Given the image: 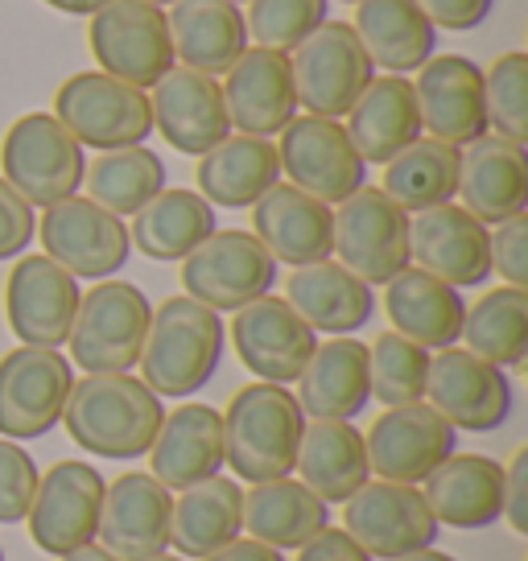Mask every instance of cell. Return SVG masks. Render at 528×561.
<instances>
[{"instance_id": "8", "label": "cell", "mask_w": 528, "mask_h": 561, "mask_svg": "<svg viewBox=\"0 0 528 561\" xmlns=\"http://www.w3.org/2000/svg\"><path fill=\"white\" fill-rule=\"evenodd\" d=\"M88 46L104 75L141 91H149L174 67L165 9L145 0H107L104 9H95L88 25Z\"/></svg>"}, {"instance_id": "41", "label": "cell", "mask_w": 528, "mask_h": 561, "mask_svg": "<svg viewBox=\"0 0 528 561\" xmlns=\"http://www.w3.org/2000/svg\"><path fill=\"white\" fill-rule=\"evenodd\" d=\"M471 355L495 368H525L528 359V289H487L475 306H467L462 334Z\"/></svg>"}, {"instance_id": "48", "label": "cell", "mask_w": 528, "mask_h": 561, "mask_svg": "<svg viewBox=\"0 0 528 561\" xmlns=\"http://www.w3.org/2000/svg\"><path fill=\"white\" fill-rule=\"evenodd\" d=\"M34 231H37L34 207L0 178V261L25 256V248L34 244Z\"/></svg>"}, {"instance_id": "55", "label": "cell", "mask_w": 528, "mask_h": 561, "mask_svg": "<svg viewBox=\"0 0 528 561\" xmlns=\"http://www.w3.org/2000/svg\"><path fill=\"white\" fill-rule=\"evenodd\" d=\"M397 561H458V558H450V553H434V545H429V549H417V553L397 558Z\"/></svg>"}, {"instance_id": "38", "label": "cell", "mask_w": 528, "mask_h": 561, "mask_svg": "<svg viewBox=\"0 0 528 561\" xmlns=\"http://www.w3.org/2000/svg\"><path fill=\"white\" fill-rule=\"evenodd\" d=\"M244 528L252 533V541L289 553V549L314 541L322 528H331V504H322L294 474L252 483L244 491Z\"/></svg>"}, {"instance_id": "2", "label": "cell", "mask_w": 528, "mask_h": 561, "mask_svg": "<svg viewBox=\"0 0 528 561\" xmlns=\"http://www.w3.org/2000/svg\"><path fill=\"white\" fill-rule=\"evenodd\" d=\"M306 430L298 397L285 385H244L223 413V467L240 483H268L294 474Z\"/></svg>"}, {"instance_id": "40", "label": "cell", "mask_w": 528, "mask_h": 561, "mask_svg": "<svg viewBox=\"0 0 528 561\" xmlns=\"http://www.w3.org/2000/svg\"><path fill=\"white\" fill-rule=\"evenodd\" d=\"M380 191L401 210H417L455 203L458 191V149L446 140L417 137L392 161H384V186Z\"/></svg>"}, {"instance_id": "25", "label": "cell", "mask_w": 528, "mask_h": 561, "mask_svg": "<svg viewBox=\"0 0 528 561\" xmlns=\"http://www.w3.org/2000/svg\"><path fill=\"white\" fill-rule=\"evenodd\" d=\"M223 88V107L236 133L244 137H277L285 124L298 116V95H294V75H289V54L248 46L231 62Z\"/></svg>"}, {"instance_id": "18", "label": "cell", "mask_w": 528, "mask_h": 561, "mask_svg": "<svg viewBox=\"0 0 528 561\" xmlns=\"http://www.w3.org/2000/svg\"><path fill=\"white\" fill-rule=\"evenodd\" d=\"M409 261L455 289H475L492 277V228L458 203L409 215Z\"/></svg>"}, {"instance_id": "57", "label": "cell", "mask_w": 528, "mask_h": 561, "mask_svg": "<svg viewBox=\"0 0 528 561\" xmlns=\"http://www.w3.org/2000/svg\"><path fill=\"white\" fill-rule=\"evenodd\" d=\"M145 4H158L161 9V4H174V0H145Z\"/></svg>"}, {"instance_id": "21", "label": "cell", "mask_w": 528, "mask_h": 561, "mask_svg": "<svg viewBox=\"0 0 528 561\" xmlns=\"http://www.w3.org/2000/svg\"><path fill=\"white\" fill-rule=\"evenodd\" d=\"M174 491L149 471H128L104 488L95 541L120 561H149L170 549Z\"/></svg>"}, {"instance_id": "37", "label": "cell", "mask_w": 528, "mask_h": 561, "mask_svg": "<svg viewBox=\"0 0 528 561\" xmlns=\"http://www.w3.org/2000/svg\"><path fill=\"white\" fill-rule=\"evenodd\" d=\"M198 194L211 207H252L264 191H273L282 182V158L277 145L268 137H223L215 149L198 158Z\"/></svg>"}, {"instance_id": "34", "label": "cell", "mask_w": 528, "mask_h": 561, "mask_svg": "<svg viewBox=\"0 0 528 561\" xmlns=\"http://www.w3.org/2000/svg\"><path fill=\"white\" fill-rule=\"evenodd\" d=\"M174 62L203 75H228L231 62L248 50V25L231 0H174L170 13Z\"/></svg>"}, {"instance_id": "51", "label": "cell", "mask_w": 528, "mask_h": 561, "mask_svg": "<svg viewBox=\"0 0 528 561\" xmlns=\"http://www.w3.org/2000/svg\"><path fill=\"white\" fill-rule=\"evenodd\" d=\"M298 561H376V558L364 553L343 528H322L314 541H306L298 549Z\"/></svg>"}, {"instance_id": "42", "label": "cell", "mask_w": 528, "mask_h": 561, "mask_svg": "<svg viewBox=\"0 0 528 561\" xmlns=\"http://www.w3.org/2000/svg\"><path fill=\"white\" fill-rule=\"evenodd\" d=\"M83 186H88L91 203H100L104 210L124 219L165 191V161L145 145L107 149L83 170Z\"/></svg>"}, {"instance_id": "3", "label": "cell", "mask_w": 528, "mask_h": 561, "mask_svg": "<svg viewBox=\"0 0 528 561\" xmlns=\"http://www.w3.org/2000/svg\"><path fill=\"white\" fill-rule=\"evenodd\" d=\"M228 327L211 306L194 298H165L149 318V334L141 347V380L158 397H191L207 385L223 359Z\"/></svg>"}, {"instance_id": "32", "label": "cell", "mask_w": 528, "mask_h": 561, "mask_svg": "<svg viewBox=\"0 0 528 561\" xmlns=\"http://www.w3.org/2000/svg\"><path fill=\"white\" fill-rule=\"evenodd\" d=\"M285 301L314 334H352L376 314V294L338 261L301 264L285 280Z\"/></svg>"}, {"instance_id": "58", "label": "cell", "mask_w": 528, "mask_h": 561, "mask_svg": "<svg viewBox=\"0 0 528 561\" xmlns=\"http://www.w3.org/2000/svg\"><path fill=\"white\" fill-rule=\"evenodd\" d=\"M231 4H248V0H231Z\"/></svg>"}, {"instance_id": "36", "label": "cell", "mask_w": 528, "mask_h": 561, "mask_svg": "<svg viewBox=\"0 0 528 561\" xmlns=\"http://www.w3.org/2000/svg\"><path fill=\"white\" fill-rule=\"evenodd\" d=\"M240 533H244V488H240V479L211 474V479L194 483L174 500L170 545H174L177 558L203 561L207 553L236 541Z\"/></svg>"}, {"instance_id": "10", "label": "cell", "mask_w": 528, "mask_h": 561, "mask_svg": "<svg viewBox=\"0 0 528 561\" xmlns=\"http://www.w3.org/2000/svg\"><path fill=\"white\" fill-rule=\"evenodd\" d=\"M74 388L71 359L58 347H13L0 355V438H46Z\"/></svg>"}, {"instance_id": "17", "label": "cell", "mask_w": 528, "mask_h": 561, "mask_svg": "<svg viewBox=\"0 0 528 561\" xmlns=\"http://www.w3.org/2000/svg\"><path fill=\"white\" fill-rule=\"evenodd\" d=\"M425 404L438 409L455 430L492 434L512 417V380L504 368L479 359L467 347H446L429 355Z\"/></svg>"}, {"instance_id": "60", "label": "cell", "mask_w": 528, "mask_h": 561, "mask_svg": "<svg viewBox=\"0 0 528 561\" xmlns=\"http://www.w3.org/2000/svg\"><path fill=\"white\" fill-rule=\"evenodd\" d=\"M0 561H4V549H0Z\"/></svg>"}, {"instance_id": "24", "label": "cell", "mask_w": 528, "mask_h": 561, "mask_svg": "<svg viewBox=\"0 0 528 561\" xmlns=\"http://www.w3.org/2000/svg\"><path fill=\"white\" fill-rule=\"evenodd\" d=\"M462 210H471L479 224H504L528 207V153L525 145L508 137L483 133L479 140L458 149V191Z\"/></svg>"}, {"instance_id": "1", "label": "cell", "mask_w": 528, "mask_h": 561, "mask_svg": "<svg viewBox=\"0 0 528 561\" xmlns=\"http://www.w3.org/2000/svg\"><path fill=\"white\" fill-rule=\"evenodd\" d=\"M165 404L133 371H88L74 380L62 425L79 450L100 458H141L158 438Z\"/></svg>"}, {"instance_id": "23", "label": "cell", "mask_w": 528, "mask_h": 561, "mask_svg": "<svg viewBox=\"0 0 528 561\" xmlns=\"http://www.w3.org/2000/svg\"><path fill=\"white\" fill-rule=\"evenodd\" d=\"M422 133L446 145H471L487 133V104H483V67L462 54H434L413 79Z\"/></svg>"}, {"instance_id": "16", "label": "cell", "mask_w": 528, "mask_h": 561, "mask_svg": "<svg viewBox=\"0 0 528 561\" xmlns=\"http://www.w3.org/2000/svg\"><path fill=\"white\" fill-rule=\"evenodd\" d=\"M364 446L371 474L417 488L425 474H434L458 450V430L425 401L392 404L368 425Z\"/></svg>"}, {"instance_id": "47", "label": "cell", "mask_w": 528, "mask_h": 561, "mask_svg": "<svg viewBox=\"0 0 528 561\" xmlns=\"http://www.w3.org/2000/svg\"><path fill=\"white\" fill-rule=\"evenodd\" d=\"M492 273L512 289H528V215H512L492 231Z\"/></svg>"}, {"instance_id": "59", "label": "cell", "mask_w": 528, "mask_h": 561, "mask_svg": "<svg viewBox=\"0 0 528 561\" xmlns=\"http://www.w3.org/2000/svg\"><path fill=\"white\" fill-rule=\"evenodd\" d=\"M338 4H355V0H338Z\"/></svg>"}, {"instance_id": "20", "label": "cell", "mask_w": 528, "mask_h": 561, "mask_svg": "<svg viewBox=\"0 0 528 561\" xmlns=\"http://www.w3.org/2000/svg\"><path fill=\"white\" fill-rule=\"evenodd\" d=\"M79 298H83L79 280L46 252L18 256L4 280V314L25 347H62L71 334Z\"/></svg>"}, {"instance_id": "46", "label": "cell", "mask_w": 528, "mask_h": 561, "mask_svg": "<svg viewBox=\"0 0 528 561\" xmlns=\"http://www.w3.org/2000/svg\"><path fill=\"white\" fill-rule=\"evenodd\" d=\"M34 455L13 438H0V525H21L37 491Z\"/></svg>"}, {"instance_id": "52", "label": "cell", "mask_w": 528, "mask_h": 561, "mask_svg": "<svg viewBox=\"0 0 528 561\" xmlns=\"http://www.w3.org/2000/svg\"><path fill=\"white\" fill-rule=\"evenodd\" d=\"M203 561H285V558H282V549H273V545L252 541V537H236L231 545L207 553Z\"/></svg>"}, {"instance_id": "54", "label": "cell", "mask_w": 528, "mask_h": 561, "mask_svg": "<svg viewBox=\"0 0 528 561\" xmlns=\"http://www.w3.org/2000/svg\"><path fill=\"white\" fill-rule=\"evenodd\" d=\"M58 561H120L116 553H107L104 545H83V549H74V553H67V558H58Z\"/></svg>"}, {"instance_id": "43", "label": "cell", "mask_w": 528, "mask_h": 561, "mask_svg": "<svg viewBox=\"0 0 528 561\" xmlns=\"http://www.w3.org/2000/svg\"><path fill=\"white\" fill-rule=\"evenodd\" d=\"M425 376H429V351L397 331L376 334V343L368 347L371 401H380L384 409L425 401Z\"/></svg>"}, {"instance_id": "12", "label": "cell", "mask_w": 528, "mask_h": 561, "mask_svg": "<svg viewBox=\"0 0 528 561\" xmlns=\"http://www.w3.org/2000/svg\"><path fill=\"white\" fill-rule=\"evenodd\" d=\"M37 240L54 264H62L74 280H107L128 264L133 240L120 215L104 210L91 198H62L42 210Z\"/></svg>"}, {"instance_id": "50", "label": "cell", "mask_w": 528, "mask_h": 561, "mask_svg": "<svg viewBox=\"0 0 528 561\" xmlns=\"http://www.w3.org/2000/svg\"><path fill=\"white\" fill-rule=\"evenodd\" d=\"M504 520L520 537L528 533V450H516L504 467Z\"/></svg>"}, {"instance_id": "53", "label": "cell", "mask_w": 528, "mask_h": 561, "mask_svg": "<svg viewBox=\"0 0 528 561\" xmlns=\"http://www.w3.org/2000/svg\"><path fill=\"white\" fill-rule=\"evenodd\" d=\"M42 4H50L58 13H74V18H91L95 9H104L107 0H42Z\"/></svg>"}, {"instance_id": "27", "label": "cell", "mask_w": 528, "mask_h": 561, "mask_svg": "<svg viewBox=\"0 0 528 561\" xmlns=\"http://www.w3.org/2000/svg\"><path fill=\"white\" fill-rule=\"evenodd\" d=\"M298 385V404L310 421H352L371 401L368 347L352 334H331L306 359Z\"/></svg>"}, {"instance_id": "5", "label": "cell", "mask_w": 528, "mask_h": 561, "mask_svg": "<svg viewBox=\"0 0 528 561\" xmlns=\"http://www.w3.org/2000/svg\"><path fill=\"white\" fill-rule=\"evenodd\" d=\"M153 306L133 280H95L79 298L71 334V364L83 371H133L141 359Z\"/></svg>"}, {"instance_id": "19", "label": "cell", "mask_w": 528, "mask_h": 561, "mask_svg": "<svg viewBox=\"0 0 528 561\" xmlns=\"http://www.w3.org/2000/svg\"><path fill=\"white\" fill-rule=\"evenodd\" d=\"M231 347L256 380L264 385H294L314 355L318 334L298 318V310L285 298L248 301L231 314Z\"/></svg>"}, {"instance_id": "49", "label": "cell", "mask_w": 528, "mask_h": 561, "mask_svg": "<svg viewBox=\"0 0 528 561\" xmlns=\"http://www.w3.org/2000/svg\"><path fill=\"white\" fill-rule=\"evenodd\" d=\"M422 13L434 21V30H475L483 21L492 18V4L495 0H417Z\"/></svg>"}, {"instance_id": "44", "label": "cell", "mask_w": 528, "mask_h": 561, "mask_svg": "<svg viewBox=\"0 0 528 561\" xmlns=\"http://www.w3.org/2000/svg\"><path fill=\"white\" fill-rule=\"evenodd\" d=\"M483 104H487V128L495 137H508L516 145L528 140V54H500L483 70Z\"/></svg>"}, {"instance_id": "9", "label": "cell", "mask_w": 528, "mask_h": 561, "mask_svg": "<svg viewBox=\"0 0 528 561\" xmlns=\"http://www.w3.org/2000/svg\"><path fill=\"white\" fill-rule=\"evenodd\" d=\"M277 285V261L252 231H211L182 261L186 298L211 306L215 314H236Z\"/></svg>"}, {"instance_id": "13", "label": "cell", "mask_w": 528, "mask_h": 561, "mask_svg": "<svg viewBox=\"0 0 528 561\" xmlns=\"http://www.w3.org/2000/svg\"><path fill=\"white\" fill-rule=\"evenodd\" d=\"M104 488L107 479L83 458L54 462L50 471L37 479L34 504L25 512V525H30L37 549L50 558H67V553L95 541Z\"/></svg>"}, {"instance_id": "26", "label": "cell", "mask_w": 528, "mask_h": 561, "mask_svg": "<svg viewBox=\"0 0 528 561\" xmlns=\"http://www.w3.org/2000/svg\"><path fill=\"white\" fill-rule=\"evenodd\" d=\"M252 236L268 248L277 264L301 268V264L331 261L335 248V215L326 203L301 194L289 182H277L252 203Z\"/></svg>"}, {"instance_id": "7", "label": "cell", "mask_w": 528, "mask_h": 561, "mask_svg": "<svg viewBox=\"0 0 528 561\" xmlns=\"http://www.w3.org/2000/svg\"><path fill=\"white\" fill-rule=\"evenodd\" d=\"M289 75H294L298 107H306L310 116L343 121L364 95V88L376 79V67L368 50L359 46L352 21H322L289 54Z\"/></svg>"}, {"instance_id": "39", "label": "cell", "mask_w": 528, "mask_h": 561, "mask_svg": "<svg viewBox=\"0 0 528 561\" xmlns=\"http://www.w3.org/2000/svg\"><path fill=\"white\" fill-rule=\"evenodd\" d=\"M215 228V207L198 191L165 186L158 198H149L137 215L128 240L149 261H186Z\"/></svg>"}, {"instance_id": "11", "label": "cell", "mask_w": 528, "mask_h": 561, "mask_svg": "<svg viewBox=\"0 0 528 561\" xmlns=\"http://www.w3.org/2000/svg\"><path fill=\"white\" fill-rule=\"evenodd\" d=\"M335 252L343 268H352L368 285H388L409 268V210H401L380 186H359L335 203Z\"/></svg>"}, {"instance_id": "45", "label": "cell", "mask_w": 528, "mask_h": 561, "mask_svg": "<svg viewBox=\"0 0 528 561\" xmlns=\"http://www.w3.org/2000/svg\"><path fill=\"white\" fill-rule=\"evenodd\" d=\"M326 21V0H248V37L264 50L294 54Z\"/></svg>"}, {"instance_id": "6", "label": "cell", "mask_w": 528, "mask_h": 561, "mask_svg": "<svg viewBox=\"0 0 528 561\" xmlns=\"http://www.w3.org/2000/svg\"><path fill=\"white\" fill-rule=\"evenodd\" d=\"M54 121L95 153L145 145L153 133L149 91L128 88L104 70H79L54 91Z\"/></svg>"}, {"instance_id": "31", "label": "cell", "mask_w": 528, "mask_h": 561, "mask_svg": "<svg viewBox=\"0 0 528 561\" xmlns=\"http://www.w3.org/2000/svg\"><path fill=\"white\" fill-rule=\"evenodd\" d=\"M384 310L397 334L413 339L425 351H446L462 334L467 301H462V289L409 264L384 285Z\"/></svg>"}, {"instance_id": "29", "label": "cell", "mask_w": 528, "mask_h": 561, "mask_svg": "<svg viewBox=\"0 0 528 561\" xmlns=\"http://www.w3.org/2000/svg\"><path fill=\"white\" fill-rule=\"evenodd\" d=\"M422 500L434 520L450 528H487L504 516V462L492 455H450L434 474H425Z\"/></svg>"}, {"instance_id": "22", "label": "cell", "mask_w": 528, "mask_h": 561, "mask_svg": "<svg viewBox=\"0 0 528 561\" xmlns=\"http://www.w3.org/2000/svg\"><path fill=\"white\" fill-rule=\"evenodd\" d=\"M149 107H153V128L165 137V145L186 158H203L223 137H231L223 88L215 75L203 70L170 67L149 88Z\"/></svg>"}, {"instance_id": "35", "label": "cell", "mask_w": 528, "mask_h": 561, "mask_svg": "<svg viewBox=\"0 0 528 561\" xmlns=\"http://www.w3.org/2000/svg\"><path fill=\"white\" fill-rule=\"evenodd\" d=\"M294 471L322 504H347L371 479L364 434L352 421H306Z\"/></svg>"}, {"instance_id": "4", "label": "cell", "mask_w": 528, "mask_h": 561, "mask_svg": "<svg viewBox=\"0 0 528 561\" xmlns=\"http://www.w3.org/2000/svg\"><path fill=\"white\" fill-rule=\"evenodd\" d=\"M83 145L54 121V112H30L9 124L0 140V178L30 203V207H54L62 198L79 194L83 186Z\"/></svg>"}, {"instance_id": "15", "label": "cell", "mask_w": 528, "mask_h": 561, "mask_svg": "<svg viewBox=\"0 0 528 561\" xmlns=\"http://www.w3.org/2000/svg\"><path fill=\"white\" fill-rule=\"evenodd\" d=\"M438 520L422 491L409 483H388V479H368L343 504V533L352 537L371 558H409L417 549H429L438 541Z\"/></svg>"}, {"instance_id": "56", "label": "cell", "mask_w": 528, "mask_h": 561, "mask_svg": "<svg viewBox=\"0 0 528 561\" xmlns=\"http://www.w3.org/2000/svg\"><path fill=\"white\" fill-rule=\"evenodd\" d=\"M149 561H186V558H177V553H158V558H149Z\"/></svg>"}, {"instance_id": "28", "label": "cell", "mask_w": 528, "mask_h": 561, "mask_svg": "<svg viewBox=\"0 0 528 561\" xmlns=\"http://www.w3.org/2000/svg\"><path fill=\"white\" fill-rule=\"evenodd\" d=\"M153 479L170 491H186L223 471V413L211 404H177L161 417V430L149 446Z\"/></svg>"}, {"instance_id": "33", "label": "cell", "mask_w": 528, "mask_h": 561, "mask_svg": "<svg viewBox=\"0 0 528 561\" xmlns=\"http://www.w3.org/2000/svg\"><path fill=\"white\" fill-rule=\"evenodd\" d=\"M352 30L371 67L388 75L422 70L438 50V30L417 0H355Z\"/></svg>"}, {"instance_id": "14", "label": "cell", "mask_w": 528, "mask_h": 561, "mask_svg": "<svg viewBox=\"0 0 528 561\" xmlns=\"http://www.w3.org/2000/svg\"><path fill=\"white\" fill-rule=\"evenodd\" d=\"M277 158H282V174H289V186L310 194L318 203L335 207L359 186H368V165L355 153L347 128L326 116H294L285 124Z\"/></svg>"}, {"instance_id": "30", "label": "cell", "mask_w": 528, "mask_h": 561, "mask_svg": "<svg viewBox=\"0 0 528 561\" xmlns=\"http://www.w3.org/2000/svg\"><path fill=\"white\" fill-rule=\"evenodd\" d=\"M347 137L364 165H384L422 137V112L405 75H376L347 112Z\"/></svg>"}]
</instances>
